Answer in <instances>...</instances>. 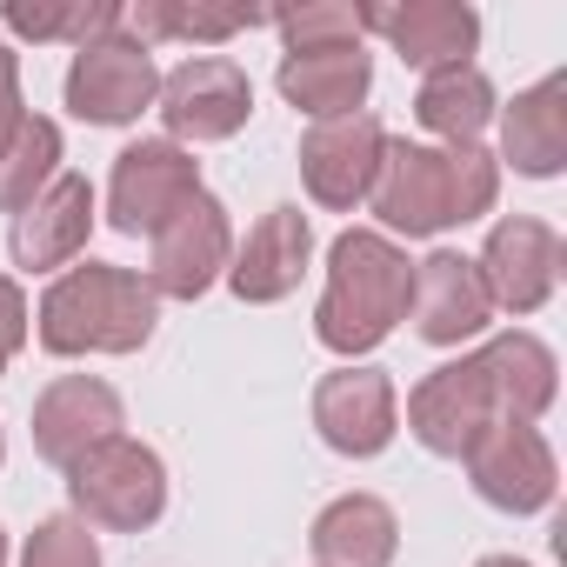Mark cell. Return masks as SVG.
<instances>
[{
	"instance_id": "3957f363",
	"label": "cell",
	"mask_w": 567,
	"mask_h": 567,
	"mask_svg": "<svg viewBox=\"0 0 567 567\" xmlns=\"http://www.w3.org/2000/svg\"><path fill=\"white\" fill-rule=\"evenodd\" d=\"M68 501H74V520H87V527L141 534L167 514V467L154 447L114 434L68 467Z\"/></svg>"
},
{
	"instance_id": "8992f818",
	"label": "cell",
	"mask_w": 567,
	"mask_h": 567,
	"mask_svg": "<svg viewBox=\"0 0 567 567\" xmlns=\"http://www.w3.org/2000/svg\"><path fill=\"white\" fill-rule=\"evenodd\" d=\"M494 388H487V368L481 354H461L447 368H434L414 394H408V434L441 454V461H461L487 427H494Z\"/></svg>"
},
{
	"instance_id": "f546056e",
	"label": "cell",
	"mask_w": 567,
	"mask_h": 567,
	"mask_svg": "<svg viewBox=\"0 0 567 567\" xmlns=\"http://www.w3.org/2000/svg\"><path fill=\"white\" fill-rule=\"evenodd\" d=\"M21 127H28V107H21V68H14L8 48H0V147H8Z\"/></svg>"
},
{
	"instance_id": "2e32d148",
	"label": "cell",
	"mask_w": 567,
	"mask_h": 567,
	"mask_svg": "<svg viewBox=\"0 0 567 567\" xmlns=\"http://www.w3.org/2000/svg\"><path fill=\"white\" fill-rule=\"evenodd\" d=\"M121 434V394L94 374H61L54 388H41L34 401V454L48 467H74L81 454H94L101 441Z\"/></svg>"
},
{
	"instance_id": "ffe728a7",
	"label": "cell",
	"mask_w": 567,
	"mask_h": 567,
	"mask_svg": "<svg viewBox=\"0 0 567 567\" xmlns=\"http://www.w3.org/2000/svg\"><path fill=\"white\" fill-rule=\"evenodd\" d=\"M280 101L315 114V121H341V114H361L368 87H374V61L368 48H321V54H288L274 74Z\"/></svg>"
},
{
	"instance_id": "5bb4252c",
	"label": "cell",
	"mask_w": 567,
	"mask_h": 567,
	"mask_svg": "<svg viewBox=\"0 0 567 567\" xmlns=\"http://www.w3.org/2000/svg\"><path fill=\"white\" fill-rule=\"evenodd\" d=\"M315 427L334 454L348 461H374L394 427H401V408H394V381L381 368H334L321 388H315Z\"/></svg>"
},
{
	"instance_id": "cb8c5ba5",
	"label": "cell",
	"mask_w": 567,
	"mask_h": 567,
	"mask_svg": "<svg viewBox=\"0 0 567 567\" xmlns=\"http://www.w3.org/2000/svg\"><path fill=\"white\" fill-rule=\"evenodd\" d=\"M274 14H240V8H181V0H141V8L121 14V28H134L141 48L154 41H227L240 28H260Z\"/></svg>"
},
{
	"instance_id": "ac0fdd59",
	"label": "cell",
	"mask_w": 567,
	"mask_h": 567,
	"mask_svg": "<svg viewBox=\"0 0 567 567\" xmlns=\"http://www.w3.org/2000/svg\"><path fill=\"white\" fill-rule=\"evenodd\" d=\"M368 34H388V48L421 68H467V54L481 48V14L467 0H408V8H368Z\"/></svg>"
},
{
	"instance_id": "4316f807",
	"label": "cell",
	"mask_w": 567,
	"mask_h": 567,
	"mask_svg": "<svg viewBox=\"0 0 567 567\" xmlns=\"http://www.w3.org/2000/svg\"><path fill=\"white\" fill-rule=\"evenodd\" d=\"M447 194H454V227L481 220L501 194V161L474 141V147H447Z\"/></svg>"
},
{
	"instance_id": "52a82bcc",
	"label": "cell",
	"mask_w": 567,
	"mask_h": 567,
	"mask_svg": "<svg viewBox=\"0 0 567 567\" xmlns=\"http://www.w3.org/2000/svg\"><path fill=\"white\" fill-rule=\"evenodd\" d=\"M467 481L487 507L501 514H540L560 487V467H554V447L540 441V427L527 421H494L467 454Z\"/></svg>"
},
{
	"instance_id": "30bf717a",
	"label": "cell",
	"mask_w": 567,
	"mask_h": 567,
	"mask_svg": "<svg viewBox=\"0 0 567 567\" xmlns=\"http://www.w3.org/2000/svg\"><path fill=\"white\" fill-rule=\"evenodd\" d=\"M381 154H388V127L374 114H341V121H315L308 141H301V181L321 207L334 214H354L368 194H374V174H381Z\"/></svg>"
},
{
	"instance_id": "7c38bea8",
	"label": "cell",
	"mask_w": 567,
	"mask_h": 567,
	"mask_svg": "<svg viewBox=\"0 0 567 567\" xmlns=\"http://www.w3.org/2000/svg\"><path fill=\"white\" fill-rule=\"evenodd\" d=\"M374 214L388 234L427 240L454 227V194H447V147H414V141H388L381 174H374Z\"/></svg>"
},
{
	"instance_id": "1f68e13d",
	"label": "cell",
	"mask_w": 567,
	"mask_h": 567,
	"mask_svg": "<svg viewBox=\"0 0 567 567\" xmlns=\"http://www.w3.org/2000/svg\"><path fill=\"white\" fill-rule=\"evenodd\" d=\"M0 567H8V534H0Z\"/></svg>"
},
{
	"instance_id": "44dd1931",
	"label": "cell",
	"mask_w": 567,
	"mask_h": 567,
	"mask_svg": "<svg viewBox=\"0 0 567 567\" xmlns=\"http://www.w3.org/2000/svg\"><path fill=\"white\" fill-rule=\"evenodd\" d=\"M481 368H487V388H494V414L501 421H540L560 394V368H554V348L540 334H494L481 348Z\"/></svg>"
},
{
	"instance_id": "4fadbf2b",
	"label": "cell",
	"mask_w": 567,
	"mask_h": 567,
	"mask_svg": "<svg viewBox=\"0 0 567 567\" xmlns=\"http://www.w3.org/2000/svg\"><path fill=\"white\" fill-rule=\"evenodd\" d=\"M408 321L427 348H461L474 334H487L494 321V301L481 288V267L454 247H434L421 267H414V295H408Z\"/></svg>"
},
{
	"instance_id": "9c48e42d",
	"label": "cell",
	"mask_w": 567,
	"mask_h": 567,
	"mask_svg": "<svg viewBox=\"0 0 567 567\" xmlns=\"http://www.w3.org/2000/svg\"><path fill=\"white\" fill-rule=\"evenodd\" d=\"M154 107H161L174 147H181V141H227V134L247 127L254 87H247V74H240L234 61L200 54V61H181L174 74H161V101H154Z\"/></svg>"
},
{
	"instance_id": "7402d4cb",
	"label": "cell",
	"mask_w": 567,
	"mask_h": 567,
	"mask_svg": "<svg viewBox=\"0 0 567 567\" xmlns=\"http://www.w3.org/2000/svg\"><path fill=\"white\" fill-rule=\"evenodd\" d=\"M315 560L321 567H388L401 547V520L374 494H341L315 514Z\"/></svg>"
},
{
	"instance_id": "8fae6325",
	"label": "cell",
	"mask_w": 567,
	"mask_h": 567,
	"mask_svg": "<svg viewBox=\"0 0 567 567\" xmlns=\"http://www.w3.org/2000/svg\"><path fill=\"white\" fill-rule=\"evenodd\" d=\"M481 288L494 308L507 315H534L554 301V280H560V234L534 214H507L494 220L487 247H481Z\"/></svg>"
},
{
	"instance_id": "d6a6232c",
	"label": "cell",
	"mask_w": 567,
	"mask_h": 567,
	"mask_svg": "<svg viewBox=\"0 0 567 567\" xmlns=\"http://www.w3.org/2000/svg\"><path fill=\"white\" fill-rule=\"evenodd\" d=\"M0 461H8V441H0Z\"/></svg>"
},
{
	"instance_id": "7a4b0ae2",
	"label": "cell",
	"mask_w": 567,
	"mask_h": 567,
	"mask_svg": "<svg viewBox=\"0 0 567 567\" xmlns=\"http://www.w3.org/2000/svg\"><path fill=\"white\" fill-rule=\"evenodd\" d=\"M161 321V295L147 288V274L87 260L68 267L54 288L41 295V348L74 361V354H134L147 348Z\"/></svg>"
},
{
	"instance_id": "4dcf8cb0",
	"label": "cell",
	"mask_w": 567,
	"mask_h": 567,
	"mask_svg": "<svg viewBox=\"0 0 567 567\" xmlns=\"http://www.w3.org/2000/svg\"><path fill=\"white\" fill-rule=\"evenodd\" d=\"M474 567H527V560H514V554H487V560H474Z\"/></svg>"
},
{
	"instance_id": "5b68a950",
	"label": "cell",
	"mask_w": 567,
	"mask_h": 567,
	"mask_svg": "<svg viewBox=\"0 0 567 567\" xmlns=\"http://www.w3.org/2000/svg\"><path fill=\"white\" fill-rule=\"evenodd\" d=\"M154 101H161V68H154V48H141L134 34H107L81 48L68 68V107L87 127H127Z\"/></svg>"
},
{
	"instance_id": "9a60e30c",
	"label": "cell",
	"mask_w": 567,
	"mask_h": 567,
	"mask_svg": "<svg viewBox=\"0 0 567 567\" xmlns=\"http://www.w3.org/2000/svg\"><path fill=\"white\" fill-rule=\"evenodd\" d=\"M308 254H315V227L301 207H267L247 240L234 247L227 260V288L247 301V308H267V301H288L301 288V274H308Z\"/></svg>"
},
{
	"instance_id": "83f0119b",
	"label": "cell",
	"mask_w": 567,
	"mask_h": 567,
	"mask_svg": "<svg viewBox=\"0 0 567 567\" xmlns=\"http://www.w3.org/2000/svg\"><path fill=\"white\" fill-rule=\"evenodd\" d=\"M21 567H101V547H94L87 520H74V514H54V520H41V527L28 534V554H21Z\"/></svg>"
},
{
	"instance_id": "603a6c76",
	"label": "cell",
	"mask_w": 567,
	"mask_h": 567,
	"mask_svg": "<svg viewBox=\"0 0 567 567\" xmlns=\"http://www.w3.org/2000/svg\"><path fill=\"white\" fill-rule=\"evenodd\" d=\"M414 121H421L427 134H441L447 147H474V141L487 134V121H494V81H487L474 61H467V68H441V74L421 81Z\"/></svg>"
},
{
	"instance_id": "6da1fadb",
	"label": "cell",
	"mask_w": 567,
	"mask_h": 567,
	"mask_svg": "<svg viewBox=\"0 0 567 567\" xmlns=\"http://www.w3.org/2000/svg\"><path fill=\"white\" fill-rule=\"evenodd\" d=\"M408 295H414V260L374 234V227H348L328 247V295L315 308V334L334 354H374L401 321H408Z\"/></svg>"
},
{
	"instance_id": "484cf974",
	"label": "cell",
	"mask_w": 567,
	"mask_h": 567,
	"mask_svg": "<svg viewBox=\"0 0 567 567\" xmlns=\"http://www.w3.org/2000/svg\"><path fill=\"white\" fill-rule=\"evenodd\" d=\"M288 54H321V48H361L368 41V8H348V0H315L301 14H274Z\"/></svg>"
},
{
	"instance_id": "d4e9b609",
	"label": "cell",
	"mask_w": 567,
	"mask_h": 567,
	"mask_svg": "<svg viewBox=\"0 0 567 567\" xmlns=\"http://www.w3.org/2000/svg\"><path fill=\"white\" fill-rule=\"evenodd\" d=\"M54 174H61V127L34 114L8 147H0V214H21L34 194H48Z\"/></svg>"
},
{
	"instance_id": "d6986e66",
	"label": "cell",
	"mask_w": 567,
	"mask_h": 567,
	"mask_svg": "<svg viewBox=\"0 0 567 567\" xmlns=\"http://www.w3.org/2000/svg\"><path fill=\"white\" fill-rule=\"evenodd\" d=\"M501 161L527 181H554L567 167V74L514 94V107L501 114Z\"/></svg>"
},
{
	"instance_id": "ba28073f",
	"label": "cell",
	"mask_w": 567,
	"mask_h": 567,
	"mask_svg": "<svg viewBox=\"0 0 567 567\" xmlns=\"http://www.w3.org/2000/svg\"><path fill=\"white\" fill-rule=\"evenodd\" d=\"M234 260V227H227V207L200 187L161 234H154V260H147V288L167 295V301H200L214 280L227 274Z\"/></svg>"
},
{
	"instance_id": "277c9868",
	"label": "cell",
	"mask_w": 567,
	"mask_h": 567,
	"mask_svg": "<svg viewBox=\"0 0 567 567\" xmlns=\"http://www.w3.org/2000/svg\"><path fill=\"white\" fill-rule=\"evenodd\" d=\"M200 194V161L174 141H134L114 154V174H107V220L121 234H161L187 200Z\"/></svg>"
},
{
	"instance_id": "f1b7e54d",
	"label": "cell",
	"mask_w": 567,
	"mask_h": 567,
	"mask_svg": "<svg viewBox=\"0 0 567 567\" xmlns=\"http://www.w3.org/2000/svg\"><path fill=\"white\" fill-rule=\"evenodd\" d=\"M21 341H28V295L0 274V374H8V361L21 354Z\"/></svg>"
},
{
	"instance_id": "e0dca14e",
	"label": "cell",
	"mask_w": 567,
	"mask_h": 567,
	"mask_svg": "<svg viewBox=\"0 0 567 567\" xmlns=\"http://www.w3.org/2000/svg\"><path fill=\"white\" fill-rule=\"evenodd\" d=\"M87 234H94V187H87V174H54L48 194H34L14 214L8 254H14V267L48 274V267H68L87 247Z\"/></svg>"
}]
</instances>
